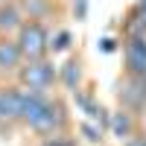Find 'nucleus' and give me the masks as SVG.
<instances>
[{
  "instance_id": "7",
  "label": "nucleus",
  "mask_w": 146,
  "mask_h": 146,
  "mask_svg": "<svg viewBox=\"0 0 146 146\" xmlns=\"http://www.w3.org/2000/svg\"><path fill=\"white\" fill-rule=\"evenodd\" d=\"M85 85V62L79 53H70L64 58V64H58V88H64L67 94L79 91Z\"/></svg>"
},
{
  "instance_id": "2",
  "label": "nucleus",
  "mask_w": 146,
  "mask_h": 146,
  "mask_svg": "<svg viewBox=\"0 0 146 146\" xmlns=\"http://www.w3.org/2000/svg\"><path fill=\"white\" fill-rule=\"evenodd\" d=\"M67 126H70L67 102L58 94H53L50 100H47V105L41 108V114L27 126V131L35 135V137H47V135H56V131H67Z\"/></svg>"
},
{
  "instance_id": "6",
  "label": "nucleus",
  "mask_w": 146,
  "mask_h": 146,
  "mask_svg": "<svg viewBox=\"0 0 146 146\" xmlns=\"http://www.w3.org/2000/svg\"><path fill=\"white\" fill-rule=\"evenodd\" d=\"M140 129H143V117L126 111V108H114L111 117H108V135L117 137L120 143H123L126 137H131L135 131H140Z\"/></svg>"
},
{
  "instance_id": "19",
  "label": "nucleus",
  "mask_w": 146,
  "mask_h": 146,
  "mask_svg": "<svg viewBox=\"0 0 146 146\" xmlns=\"http://www.w3.org/2000/svg\"><path fill=\"white\" fill-rule=\"evenodd\" d=\"M0 3H3V0H0Z\"/></svg>"
},
{
  "instance_id": "17",
  "label": "nucleus",
  "mask_w": 146,
  "mask_h": 146,
  "mask_svg": "<svg viewBox=\"0 0 146 146\" xmlns=\"http://www.w3.org/2000/svg\"><path fill=\"white\" fill-rule=\"evenodd\" d=\"M135 6H140V9L146 12V0H135Z\"/></svg>"
},
{
  "instance_id": "11",
  "label": "nucleus",
  "mask_w": 146,
  "mask_h": 146,
  "mask_svg": "<svg viewBox=\"0 0 146 146\" xmlns=\"http://www.w3.org/2000/svg\"><path fill=\"white\" fill-rule=\"evenodd\" d=\"M21 9L32 21H47V15L53 12V3L50 0H21Z\"/></svg>"
},
{
  "instance_id": "13",
  "label": "nucleus",
  "mask_w": 146,
  "mask_h": 146,
  "mask_svg": "<svg viewBox=\"0 0 146 146\" xmlns=\"http://www.w3.org/2000/svg\"><path fill=\"white\" fill-rule=\"evenodd\" d=\"M70 44H73V35L67 29H58V32L50 35V53H67Z\"/></svg>"
},
{
  "instance_id": "15",
  "label": "nucleus",
  "mask_w": 146,
  "mask_h": 146,
  "mask_svg": "<svg viewBox=\"0 0 146 146\" xmlns=\"http://www.w3.org/2000/svg\"><path fill=\"white\" fill-rule=\"evenodd\" d=\"M120 146H146V129H140V131H135L131 137H126Z\"/></svg>"
},
{
  "instance_id": "8",
  "label": "nucleus",
  "mask_w": 146,
  "mask_h": 146,
  "mask_svg": "<svg viewBox=\"0 0 146 146\" xmlns=\"http://www.w3.org/2000/svg\"><path fill=\"white\" fill-rule=\"evenodd\" d=\"M0 102H3V120L6 126H21V105H23V88L18 82L0 85Z\"/></svg>"
},
{
  "instance_id": "5",
  "label": "nucleus",
  "mask_w": 146,
  "mask_h": 146,
  "mask_svg": "<svg viewBox=\"0 0 146 146\" xmlns=\"http://www.w3.org/2000/svg\"><path fill=\"white\" fill-rule=\"evenodd\" d=\"M123 73L146 76V35H126L123 38Z\"/></svg>"
},
{
  "instance_id": "10",
  "label": "nucleus",
  "mask_w": 146,
  "mask_h": 146,
  "mask_svg": "<svg viewBox=\"0 0 146 146\" xmlns=\"http://www.w3.org/2000/svg\"><path fill=\"white\" fill-rule=\"evenodd\" d=\"M23 21H27V15H23L18 0H3L0 3V35H15Z\"/></svg>"
},
{
  "instance_id": "4",
  "label": "nucleus",
  "mask_w": 146,
  "mask_h": 146,
  "mask_svg": "<svg viewBox=\"0 0 146 146\" xmlns=\"http://www.w3.org/2000/svg\"><path fill=\"white\" fill-rule=\"evenodd\" d=\"M117 108H126L137 117L146 114V76L123 73L117 79Z\"/></svg>"
},
{
  "instance_id": "16",
  "label": "nucleus",
  "mask_w": 146,
  "mask_h": 146,
  "mask_svg": "<svg viewBox=\"0 0 146 146\" xmlns=\"http://www.w3.org/2000/svg\"><path fill=\"white\" fill-rule=\"evenodd\" d=\"M73 15H76V21H85V15H88V0H73Z\"/></svg>"
},
{
  "instance_id": "14",
  "label": "nucleus",
  "mask_w": 146,
  "mask_h": 146,
  "mask_svg": "<svg viewBox=\"0 0 146 146\" xmlns=\"http://www.w3.org/2000/svg\"><path fill=\"white\" fill-rule=\"evenodd\" d=\"M38 146H76L67 131H56V135H47V137H38Z\"/></svg>"
},
{
  "instance_id": "9",
  "label": "nucleus",
  "mask_w": 146,
  "mask_h": 146,
  "mask_svg": "<svg viewBox=\"0 0 146 146\" xmlns=\"http://www.w3.org/2000/svg\"><path fill=\"white\" fill-rule=\"evenodd\" d=\"M21 64H23V53L15 41V35H0V76L15 79Z\"/></svg>"
},
{
  "instance_id": "12",
  "label": "nucleus",
  "mask_w": 146,
  "mask_h": 146,
  "mask_svg": "<svg viewBox=\"0 0 146 146\" xmlns=\"http://www.w3.org/2000/svg\"><path fill=\"white\" fill-rule=\"evenodd\" d=\"M79 131H82V137L88 140V143H94V146H100V143L105 140V135H108L102 126L91 123V120H82V123H79Z\"/></svg>"
},
{
  "instance_id": "1",
  "label": "nucleus",
  "mask_w": 146,
  "mask_h": 146,
  "mask_svg": "<svg viewBox=\"0 0 146 146\" xmlns=\"http://www.w3.org/2000/svg\"><path fill=\"white\" fill-rule=\"evenodd\" d=\"M15 82L21 88H29V91H56L58 88V64L50 56L29 58V62H23L18 67Z\"/></svg>"
},
{
  "instance_id": "18",
  "label": "nucleus",
  "mask_w": 146,
  "mask_h": 146,
  "mask_svg": "<svg viewBox=\"0 0 146 146\" xmlns=\"http://www.w3.org/2000/svg\"><path fill=\"white\" fill-rule=\"evenodd\" d=\"M6 123V120H3V102H0V126H3Z\"/></svg>"
},
{
  "instance_id": "3",
  "label": "nucleus",
  "mask_w": 146,
  "mask_h": 146,
  "mask_svg": "<svg viewBox=\"0 0 146 146\" xmlns=\"http://www.w3.org/2000/svg\"><path fill=\"white\" fill-rule=\"evenodd\" d=\"M50 27H47L44 21H32L27 18L21 23V29L15 32V41L23 53V62H29V58H44L50 56Z\"/></svg>"
}]
</instances>
